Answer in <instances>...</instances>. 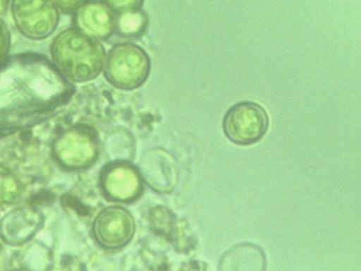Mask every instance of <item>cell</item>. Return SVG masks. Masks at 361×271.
I'll use <instances>...</instances> for the list:
<instances>
[{"mask_svg": "<svg viewBox=\"0 0 361 271\" xmlns=\"http://www.w3.org/2000/svg\"><path fill=\"white\" fill-rule=\"evenodd\" d=\"M6 4V2L0 1V11L4 10Z\"/></svg>", "mask_w": 361, "mask_h": 271, "instance_id": "16", "label": "cell"}, {"mask_svg": "<svg viewBox=\"0 0 361 271\" xmlns=\"http://www.w3.org/2000/svg\"><path fill=\"white\" fill-rule=\"evenodd\" d=\"M135 223L124 208L112 206L103 210L93 224L96 240L104 247L116 248L126 244L132 238Z\"/></svg>", "mask_w": 361, "mask_h": 271, "instance_id": "6", "label": "cell"}, {"mask_svg": "<svg viewBox=\"0 0 361 271\" xmlns=\"http://www.w3.org/2000/svg\"><path fill=\"white\" fill-rule=\"evenodd\" d=\"M39 215L29 209H19L3 220L1 234L10 243H21L30 237L39 225Z\"/></svg>", "mask_w": 361, "mask_h": 271, "instance_id": "11", "label": "cell"}, {"mask_svg": "<svg viewBox=\"0 0 361 271\" xmlns=\"http://www.w3.org/2000/svg\"><path fill=\"white\" fill-rule=\"evenodd\" d=\"M9 47V35L5 25L0 20V64L4 61Z\"/></svg>", "mask_w": 361, "mask_h": 271, "instance_id": "14", "label": "cell"}, {"mask_svg": "<svg viewBox=\"0 0 361 271\" xmlns=\"http://www.w3.org/2000/svg\"><path fill=\"white\" fill-rule=\"evenodd\" d=\"M59 161L69 168L91 164L97 156V145L92 133L81 127L71 128L61 136L54 145Z\"/></svg>", "mask_w": 361, "mask_h": 271, "instance_id": "7", "label": "cell"}, {"mask_svg": "<svg viewBox=\"0 0 361 271\" xmlns=\"http://www.w3.org/2000/svg\"><path fill=\"white\" fill-rule=\"evenodd\" d=\"M72 87L46 59L20 55L0 64V134L31 125L71 96Z\"/></svg>", "mask_w": 361, "mask_h": 271, "instance_id": "1", "label": "cell"}, {"mask_svg": "<svg viewBox=\"0 0 361 271\" xmlns=\"http://www.w3.org/2000/svg\"><path fill=\"white\" fill-rule=\"evenodd\" d=\"M109 7L122 11L140 8L142 1H109L106 2Z\"/></svg>", "mask_w": 361, "mask_h": 271, "instance_id": "15", "label": "cell"}, {"mask_svg": "<svg viewBox=\"0 0 361 271\" xmlns=\"http://www.w3.org/2000/svg\"><path fill=\"white\" fill-rule=\"evenodd\" d=\"M103 68L105 78L111 85L130 90L146 80L150 60L147 53L136 44L120 43L109 50Z\"/></svg>", "mask_w": 361, "mask_h": 271, "instance_id": "3", "label": "cell"}, {"mask_svg": "<svg viewBox=\"0 0 361 271\" xmlns=\"http://www.w3.org/2000/svg\"><path fill=\"white\" fill-rule=\"evenodd\" d=\"M20 187L16 178L6 169L0 167V202L11 204L18 200Z\"/></svg>", "mask_w": 361, "mask_h": 271, "instance_id": "13", "label": "cell"}, {"mask_svg": "<svg viewBox=\"0 0 361 271\" xmlns=\"http://www.w3.org/2000/svg\"><path fill=\"white\" fill-rule=\"evenodd\" d=\"M51 50L58 71L74 82L91 80L104 68L106 56L103 46L78 29L61 32Z\"/></svg>", "mask_w": 361, "mask_h": 271, "instance_id": "2", "label": "cell"}, {"mask_svg": "<svg viewBox=\"0 0 361 271\" xmlns=\"http://www.w3.org/2000/svg\"><path fill=\"white\" fill-rule=\"evenodd\" d=\"M78 30L95 40L109 37L114 28L108 6L98 2H84L76 14Z\"/></svg>", "mask_w": 361, "mask_h": 271, "instance_id": "9", "label": "cell"}, {"mask_svg": "<svg viewBox=\"0 0 361 271\" xmlns=\"http://www.w3.org/2000/svg\"><path fill=\"white\" fill-rule=\"evenodd\" d=\"M102 186L111 198L126 201L138 195L141 182L137 171L132 167L118 164L106 170L102 178Z\"/></svg>", "mask_w": 361, "mask_h": 271, "instance_id": "8", "label": "cell"}, {"mask_svg": "<svg viewBox=\"0 0 361 271\" xmlns=\"http://www.w3.org/2000/svg\"><path fill=\"white\" fill-rule=\"evenodd\" d=\"M147 21L145 13L140 8L125 10L114 19V28L121 35L136 36L144 31Z\"/></svg>", "mask_w": 361, "mask_h": 271, "instance_id": "12", "label": "cell"}, {"mask_svg": "<svg viewBox=\"0 0 361 271\" xmlns=\"http://www.w3.org/2000/svg\"><path fill=\"white\" fill-rule=\"evenodd\" d=\"M267 260L264 251L250 242L236 244L221 256L219 271H265Z\"/></svg>", "mask_w": 361, "mask_h": 271, "instance_id": "10", "label": "cell"}, {"mask_svg": "<svg viewBox=\"0 0 361 271\" xmlns=\"http://www.w3.org/2000/svg\"><path fill=\"white\" fill-rule=\"evenodd\" d=\"M269 119L265 109L252 101L238 102L226 112L222 128L225 136L238 145H250L266 134Z\"/></svg>", "mask_w": 361, "mask_h": 271, "instance_id": "4", "label": "cell"}, {"mask_svg": "<svg viewBox=\"0 0 361 271\" xmlns=\"http://www.w3.org/2000/svg\"><path fill=\"white\" fill-rule=\"evenodd\" d=\"M12 13L18 29L32 39L49 36L59 20L58 10L52 2L16 1L13 2Z\"/></svg>", "mask_w": 361, "mask_h": 271, "instance_id": "5", "label": "cell"}]
</instances>
